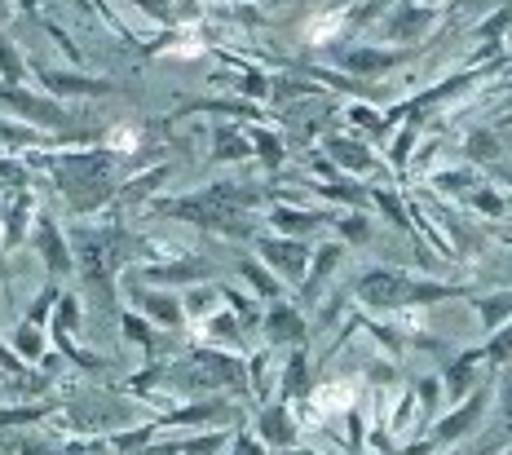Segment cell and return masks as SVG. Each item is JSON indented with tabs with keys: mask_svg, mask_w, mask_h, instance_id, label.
<instances>
[{
	"mask_svg": "<svg viewBox=\"0 0 512 455\" xmlns=\"http://www.w3.org/2000/svg\"><path fill=\"white\" fill-rule=\"evenodd\" d=\"M0 107H14L18 115H27V120H40V124H67V115L53 107V102L27 98V93H18L14 84H0Z\"/></svg>",
	"mask_w": 512,
	"mask_h": 455,
	"instance_id": "1",
	"label": "cell"
},
{
	"mask_svg": "<svg viewBox=\"0 0 512 455\" xmlns=\"http://www.w3.org/2000/svg\"><path fill=\"white\" fill-rule=\"evenodd\" d=\"M45 84H49V89H58V93H106V89H111V84H102V80L58 76V71H45Z\"/></svg>",
	"mask_w": 512,
	"mask_h": 455,
	"instance_id": "2",
	"label": "cell"
},
{
	"mask_svg": "<svg viewBox=\"0 0 512 455\" xmlns=\"http://www.w3.org/2000/svg\"><path fill=\"white\" fill-rule=\"evenodd\" d=\"M40 248H45V257H49V266H53V270H67V266H71L67 252H62V243H58V235H53L49 221L40 226Z\"/></svg>",
	"mask_w": 512,
	"mask_h": 455,
	"instance_id": "3",
	"label": "cell"
},
{
	"mask_svg": "<svg viewBox=\"0 0 512 455\" xmlns=\"http://www.w3.org/2000/svg\"><path fill=\"white\" fill-rule=\"evenodd\" d=\"M265 252H270V257L279 261V270H287V274H301V257H305L301 248H279V243H270Z\"/></svg>",
	"mask_w": 512,
	"mask_h": 455,
	"instance_id": "4",
	"label": "cell"
},
{
	"mask_svg": "<svg viewBox=\"0 0 512 455\" xmlns=\"http://www.w3.org/2000/svg\"><path fill=\"white\" fill-rule=\"evenodd\" d=\"M0 71H5V84H18V76H23V62H18L14 49H9L5 36H0Z\"/></svg>",
	"mask_w": 512,
	"mask_h": 455,
	"instance_id": "5",
	"label": "cell"
},
{
	"mask_svg": "<svg viewBox=\"0 0 512 455\" xmlns=\"http://www.w3.org/2000/svg\"><path fill=\"white\" fill-rule=\"evenodd\" d=\"M274 332H287V341H296V336H301V323H296L292 314H274Z\"/></svg>",
	"mask_w": 512,
	"mask_h": 455,
	"instance_id": "6",
	"label": "cell"
},
{
	"mask_svg": "<svg viewBox=\"0 0 512 455\" xmlns=\"http://www.w3.org/2000/svg\"><path fill=\"white\" fill-rule=\"evenodd\" d=\"M18 349H23L27 358H31V354H40V336L31 332V327H23V332H18Z\"/></svg>",
	"mask_w": 512,
	"mask_h": 455,
	"instance_id": "7",
	"label": "cell"
},
{
	"mask_svg": "<svg viewBox=\"0 0 512 455\" xmlns=\"http://www.w3.org/2000/svg\"><path fill=\"white\" fill-rule=\"evenodd\" d=\"M0 363H9V367H18V363H14V358H9V354H5V349H0Z\"/></svg>",
	"mask_w": 512,
	"mask_h": 455,
	"instance_id": "8",
	"label": "cell"
}]
</instances>
